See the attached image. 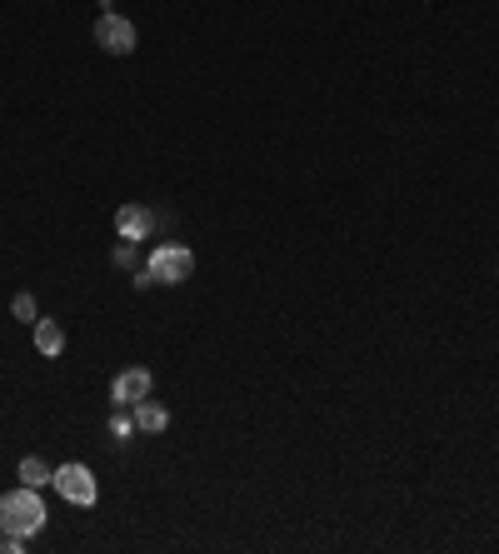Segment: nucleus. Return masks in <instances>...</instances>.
<instances>
[{"mask_svg":"<svg viewBox=\"0 0 499 554\" xmlns=\"http://www.w3.org/2000/svg\"><path fill=\"white\" fill-rule=\"evenodd\" d=\"M10 310H15V320H30V325L40 320V310H35V295H15V300H10Z\"/></svg>","mask_w":499,"mask_h":554,"instance_id":"9d476101","label":"nucleus"},{"mask_svg":"<svg viewBox=\"0 0 499 554\" xmlns=\"http://www.w3.org/2000/svg\"><path fill=\"white\" fill-rule=\"evenodd\" d=\"M150 385H155L150 370H140V365H135V370H120L115 385H110V405H115V410H130V405L150 400Z\"/></svg>","mask_w":499,"mask_h":554,"instance_id":"39448f33","label":"nucleus"},{"mask_svg":"<svg viewBox=\"0 0 499 554\" xmlns=\"http://www.w3.org/2000/svg\"><path fill=\"white\" fill-rule=\"evenodd\" d=\"M90 40L105 50V55H130L135 45H140V35H135V25L125 20V15H115V10H105L100 20H95V30H90Z\"/></svg>","mask_w":499,"mask_h":554,"instance_id":"20e7f679","label":"nucleus"},{"mask_svg":"<svg viewBox=\"0 0 499 554\" xmlns=\"http://www.w3.org/2000/svg\"><path fill=\"white\" fill-rule=\"evenodd\" d=\"M35 350H40L45 360H55V355L65 350V330H60V320H35Z\"/></svg>","mask_w":499,"mask_h":554,"instance_id":"6e6552de","label":"nucleus"},{"mask_svg":"<svg viewBox=\"0 0 499 554\" xmlns=\"http://www.w3.org/2000/svg\"><path fill=\"white\" fill-rule=\"evenodd\" d=\"M110 435H115V440H130V435H135V415L115 410V420H110Z\"/></svg>","mask_w":499,"mask_h":554,"instance_id":"9b49d317","label":"nucleus"},{"mask_svg":"<svg viewBox=\"0 0 499 554\" xmlns=\"http://www.w3.org/2000/svg\"><path fill=\"white\" fill-rule=\"evenodd\" d=\"M45 505H40V490H30V485H20V490H5L0 495V525L5 530H15V535H40L45 530Z\"/></svg>","mask_w":499,"mask_h":554,"instance_id":"f257e3e1","label":"nucleus"},{"mask_svg":"<svg viewBox=\"0 0 499 554\" xmlns=\"http://www.w3.org/2000/svg\"><path fill=\"white\" fill-rule=\"evenodd\" d=\"M0 540H5V525H0Z\"/></svg>","mask_w":499,"mask_h":554,"instance_id":"ddd939ff","label":"nucleus"},{"mask_svg":"<svg viewBox=\"0 0 499 554\" xmlns=\"http://www.w3.org/2000/svg\"><path fill=\"white\" fill-rule=\"evenodd\" d=\"M115 265H120V270H135V245H130V240L115 245Z\"/></svg>","mask_w":499,"mask_h":554,"instance_id":"f8f14e48","label":"nucleus"},{"mask_svg":"<svg viewBox=\"0 0 499 554\" xmlns=\"http://www.w3.org/2000/svg\"><path fill=\"white\" fill-rule=\"evenodd\" d=\"M130 415H135V430H140V435H160V430L170 425L165 405H155V400H140V405H130Z\"/></svg>","mask_w":499,"mask_h":554,"instance_id":"0eeeda50","label":"nucleus"},{"mask_svg":"<svg viewBox=\"0 0 499 554\" xmlns=\"http://www.w3.org/2000/svg\"><path fill=\"white\" fill-rule=\"evenodd\" d=\"M150 225H155V215H150L145 205H120V210H115V235L130 240V245L150 240Z\"/></svg>","mask_w":499,"mask_h":554,"instance_id":"423d86ee","label":"nucleus"},{"mask_svg":"<svg viewBox=\"0 0 499 554\" xmlns=\"http://www.w3.org/2000/svg\"><path fill=\"white\" fill-rule=\"evenodd\" d=\"M145 270L155 275V285H185V280L195 275V250L180 245V240H165V245L150 250Z\"/></svg>","mask_w":499,"mask_h":554,"instance_id":"f03ea898","label":"nucleus"},{"mask_svg":"<svg viewBox=\"0 0 499 554\" xmlns=\"http://www.w3.org/2000/svg\"><path fill=\"white\" fill-rule=\"evenodd\" d=\"M50 490L60 495V500H70V505H80V510H90L95 500H100V485H95V475H90V465H55V480H50Z\"/></svg>","mask_w":499,"mask_h":554,"instance_id":"7ed1b4c3","label":"nucleus"},{"mask_svg":"<svg viewBox=\"0 0 499 554\" xmlns=\"http://www.w3.org/2000/svg\"><path fill=\"white\" fill-rule=\"evenodd\" d=\"M50 480H55V470H50L40 455H25V460H20V485H30V490H45Z\"/></svg>","mask_w":499,"mask_h":554,"instance_id":"1a4fd4ad","label":"nucleus"}]
</instances>
